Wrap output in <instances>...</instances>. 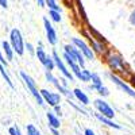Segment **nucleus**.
Segmentation results:
<instances>
[{"label":"nucleus","mask_w":135,"mask_h":135,"mask_svg":"<svg viewBox=\"0 0 135 135\" xmlns=\"http://www.w3.org/2000/svg\"><path fill=\"white\" fill-rule=\"evenodd\" d=\"M20 77L23 78V81H25V84L27 85V89L31 92V95L35 97V100H37V103L39 104V105H43L45 104V101H43V99H42V95H41V91H38V88H37V84H35V81L32 80V78L26 73V72H20Z\"/></svg>","instance_id":"obj_2"},{"label":"nucleus","mask_w":135,"mask_h":135,"mask_svg":"<svg viewBox=\"0 0 135 135\" xmlns=\"http://www.w3.org/2000/svg\"><path fill=\"white\" fill-rule=\"evenodd\" d=\"M45 3H46V6H47L50 9H54V11H61L60 6L57 4V2H55V0H45Z\"/></svg>","instance_id":"obj_22"},{"label":"nucleus","mask_w":135,"mask_h":135,"mask_svg":"<svg viewBox=\"0 0 135 135\" xmlns=\"http://www.w3.org/2000/svg\"><path fill=\"white\" fill-rule=\"evenodd\" d=\"M46 78H47V81H50L53 85H55V88H57L60 92H62V93H64V95H66L68 97H72V96H73V93H70V92L68 91V89H66L62 84H60V83H58V80H57V78H55L50 72H46Z\"/></svg>","instance_id":"obj_10"},{"label":"nucleus","mask_w":135,"mask_h":135,"mask_svg":"<svg viewBox=\"0 0 135 135\" xmlns=\"http://www.w3.org/2000/svg\"><path fill=\"white\" fill-rule=\"evenodd\" d=\"M108 64L114 69H124V62L118 55H111V57H108Z\"/></svg>","instance_id":"obj_12"},{"label":"nucleus","mask_w":135,"mask_h":135,"mask_svg":"<svg viewBox=\"0 0 135 135\" xmlns=\"http://www.w3.org/2000/svg\"><path fill=\"white\" fill-rule=\"evenodd\" d=\"M0 62H2L4 66H7V61H6V58H4V55H3L2 51H0Z\"/></svg>","instance_id":"obj_25"},{"label":"nucleus","mask_w":135,"mask_h":135,"mask_svg":"<svg viewBox=\"0 0 135 135\" xmlns=\"http://www.w3.org/2000/svg\"><path fill=\"white\" fill-rule=\"evenodd\" d=\"M84 135H95V132H93L91 128H86V130L84 131Z\"/></svg>","instance_id":"obj_27"},{"label":"nucleus","mask_w":135,"mask_h":135,"mask_svg":"<svg viewBox=\"0 0 135 135\" xmlns=\"http://www.w3.org/2000/svg\"><path fill=\"white\" fill-rule=\"evenodd\" d=\"M53 58H54V62H55V66L58 68V69L61 70V73L68 78V80H70V81H73V74L66 69V66H65V64H64V61L60 58V55H58V53L57 51H53Z\"/></svg>","instance_id":"obj_8"},{"label":"nucleus","mask_w":135,"mask_h":135,"mask_svg":"<svg viewBox=\"0 0 135 135\" xmlns=\"http://www.w3.org/2000/svg\"><path fill=\"white\" fill-rule=\"evenodd\" d=\"M27 50H28L31 54H34V49H32V46H31V43H27Z\"/></svg>","instance_id":"obj_29"},{"label":"nucleus","mask_w":135,"mask_h":135,"mask_svg":"<svg viewBox=\"0 0 135 135\" xmlns=\"http://www.w3.org/2000/svg\"><path fill=\"white\" fill-rule=\"evenodd\" d=\"M0 6L3 8H7L8 7V0H0Z\"/></svg>","instance_id":"obj_26"},{"label":"nucleus","mask_w":135,"mask_h":135,"mask_svg":"<svg viewBox=\"0 0 135 135\" xmlns=\"http://www.w3.org/2000/svg\"><path fill=\"white\" fill-rule=\"evenodd\" d=\"M46 118H47V122H49V126L51 127V128H54V130H57V128H60V119L55 116L53 112H47L46 114Z\"/></svg>","instance_id":"obj_14"},{"label":"nucleus","mask_w":135,"mask_h":135,"mask_svg":"<svg viewBox=\"0 0 135 135\" xmlns=\"http://www.w3.org/2000/svg\"><path fill=\"white\" fill-rule=\"evenodd\" d=\"M37 3H38V6H39V7H45V6H46L45 0H37Z\"/></svg>","instance_id":"obj_28"},{"label":"nucleus","mask_w":135,"mask_h":135,"mask_svg":"<svg viewBox=\"0 0 135 135\" xmlns=\"http://www.w3.org/2000/svg\"><path fill=\"white\" fill-rule=\"evenodd\" d=\"M73 95H74V97L80 101L81 104H84V105H86V104H89V97L81 91V89H74L73 91Z\"/></svg>","instance_id":"obj_15"},{"label":"nucleus","mask_w":135,"mask_h":135,"mask_svg":"<svg viewBox=\"0 0 135 135\" xmlns=\"http://www.w3.org/2000/svg\"><path fill=\"white\" fill-rule=\"evenodd\" d=\"M92 89H96V91L101 95V96H108L109 92H108V89L103 85V81H101V78L99 74L96 73H92Z\"/></svg>","instance_id":"obj_9"},{"label":"nucleus","mask_w":135,"mask_h":135,"mask_svg":"<svg viewBox=\"0 0 135 135\" xmlns=\"http://www.w3.org/2000/svg\"><path fill=\"white\" fill-rule=\"evenodd\" d=\"M54 109H55V112H57V114H61V107H60V105H55Z\"/></svg>","instance_id":"obj_30"},{"label":"nucleus","mask_w":135,"mask_h":135,"mask_svg":"<svg viewBox=\"0 0 135 135\" xmlns=\"http://www.w3.org/2000/svg\"><path fill=\"white\" fill-rule=\"evenodd\" d=\"M49 15H50V18H51V20H54V22H57V23H60L61 22V11H54V9H50L49 11Z\"/></svg>","instance_id":"obj_19"},{"label":"nucleus","mask_w":135,"mask_h":135,"mask_svg":"<svg viewBox=\"0 0 135 135\" xmlns=\"http://www.w3.org/2000/svg\"><path fill=\"white\" fill-rule=\"evenodd\" d=\"M35 54H37V57H38L39 62H41L42 65H45V62H46V60H47L49 55H47L46 53H45V50H43V47H42V43H39V46L37 47Z\"/></svg>","instance_id":"obj_17"},{"label":"nucleus","mask_w":135,"mask_h":135,"mask_svg":"<svg viewBox=\"0 0 135 135\" xmlns=\"http://www.w3.org/2000/svg\"><path fill=\"white\" fill-rule=\"evenodd\" d=\"M128 20H130V23L135 27V9L132 11V12L130 14V16H128Z\"/></svg>","instance_id":"obj_24"},{"label":"nucleus","mask_w":135,"mask_h":135,"mask_svg":"<svg viewBox=\"0 0 135 135\" xmlns=\"http://www.w3.org/2000/svg\"><path fill=\"white\" fill-rule=\"evenodd\" d=\"M2 47H3V53L6 54V57H7V60L8 61H11L14 58V49H12V46H11V43L9 42H7V41H3L2 42Z\"/></svg>","instance_id":"obj_13"},{"label":"nucleus","mask_w":135,"mask_h":135,"mask_svg":"<svg viewBox=\"0 0 135 135\" xmlns=\"http://www.w3.org/2000/svg\"><path fill=\"white\" fill-rule=\"evenodd\" d=\"M96 118L101 122V123H104V124H107L108 127H112V128H116V130H120V126L119 124H116V123H114L111 119H108V118H105V116H103L101 114H96Z\"/></svg>","instance_id":"obj_16"},{"label":"nucleus","mask_w":135,"mask_h":135,"mask_svg":"<svg viewBox=\"0 0 135 135\" xmlns=\"http://www.w3.org/2000/svg\"><path fill=\"white\" fill-rule=\"evenodd\" d=\"M72 42H73L74 46H76L78 50H80L88 60H93L95 54H93L92 49H89V46H88V45H86L84 41H81L80 38H72Z\"/></svg>","instance_id":"obj_7"},{"label":"nucleus","mask_w":135,"mask_h":135,"mask_svg":"<svg viewBox=\"0 0 135 135\" xmlns=\"http://www.w3.org/2000/svg\"><path fill=\"white\" fill-rule=\"evenodd\" d=\"M51 132H53V135H60L58 131H57V130H54V128H51Z\"/></svg>","instance_id":"obj_31"},{"label":"nucleus","mask_w":135,"mask_h":135,"mask_svg":"<svg viewBox=\"0 0 135 135\" xmlns=\"http://www.w3.org/2000/svg\"><path fill=\"white\" fill-rule=\"evenodd\" d=\"M26 130H27V135H42L34 124H27L26 126Z\"/></svg>","instance_id":"obj_21"},{"label":"nucleus","mask_w":135,"mask_h":135,"mask_svg":"<svg viewBox=\"0 0 135 135\" xmlns=\"http://www.w3.org/2000/svg\"><path fill=\"white\" fill-rule=\"evenodd\" d=\"M108 77H109L111 80L114 81V83H115V84H116V85H118V86H119L120 89H122L123 92H126V93H127L128 96H131V97H134V99H135V92L132 91V89H131L130 86H127V85H126L124 83H123V81L120 80V78H118L116 76H114V74H111V73L108 74Z\"/></svg>","instance_id":"obj_11"},{"label":"nucleus","mask_w":135,"mask_h":135,"mask_svg":"<svg viewBox=\"0 0 135 135\" xmlns=\"http://www.w3.org/2000/svg\"><path fill=\"white\" fill-rule=\"evenodd\" d=\"M95 107H96V109L100 112L103 116H105V118H108V119H112L115 116V112H114V109H112L109 105H108V103H105L104 100H100V99H97V100H95Z\"/></svg>","instance_id":"obj_3"},{"label":"nucleus","mask_w":135,"mask_h":135,"mask_svg":"<svg viewBox=\"0 0 135 135\" xmlns=\"http://www.w3.org/2000/svg\"><path fill=\"white\" fill-rule=\"evenodd\" d=\"M64 49H65V53L69 54L76 62H78V65L84 66V64H85V61H84V54H83L80 50H78V49L74 46V45H66Z\"/></svg>","instance_id":"obj_4"},{"label":"nucleus","mask_w":135,"mask_h":135,"mask_svg":"<svg viewBox=\"0 0 135 135\" xmlns=\"http://www.w3.org/2000/svg\"><path fill=\"white\" fill-rule=\"evenodd\" d=\"M43 26H45V31H46V38H47V42L50 45H55L58 42V38H57V32H55L53 25L50 23V20L47 18H43Z\"/></svg>","instance_id":"obj_6"},{"label":"nucleus","mask_w":135,"mask_h":135,"mask_svg":"<svg viewBox=\"0 0 135 135\" xmlns=\"http://www.w3.org/2000/svg\"><path fill=\"white\" fill-rule=\"evenodd\" d=\"M8 134L9 135H22V132H20V130L16 127V126H12V127H9L8 128Z\"/></svg>","instance_id":"obj_23"},{"label":"nucleus","mask_w":135,"mask_h":135,"mask_svg":"<svg viewBox=\"0 0 135 135\" xmlns=\"http://www.w3.org/2000/svg\"><path fill=\"white\" fill-rule=\"evenodd\" d=\"M0 74L3 76V78L6 80V83L9 85V88H14V84H12V81H11V78H9V76H8V73L6 72V68H4V65L0 62Z\"/></svg>","instance_id":"obj_18"},{"label":"nucleus","mask_w":135,"mask_h":135,"mask_svg":"<svg viewBox=\"0 0 135 135\" xmlns=\"http://www.w3.org/2000/svg\"><path fill=\"white\" fill-rule=\"evenodd\" d=\"M9 43H11L14 51L18 55H23V53H25V42H23L22 32L18 28L11 30V32H9Z\"/></svg>","instance_id":"obj_1"},{"label":"nucleus","mask_w":135,"mask_h":135,"mask_svg":"<svg viewBox=\"0 0 135 135\" xmlns=\"http://www.w3.org/2000/svg\"><path fill=\"white\" fill-rule=\"evenodd\" d=\"M43 66L46 68V70H47V72H51V70L54 69V66H55L54 58H53V57H47V60H46V62H45Z\"/></svg>","instance_id":"obj_20"},{"label":"nucleus","mask_w":135,"mask_h":135,"mask_svg":"<svg viewBox=\"0 0 135 135\" xmlns=\"http://www.w3.org/2000/svg\"><path fill=\"white\" fill-rule=\"evenodd\" d=\"M41 95H42L43 101H45V103H47L49 105L55 107V105L60 104V100H61V95L60 93H54V92L46 91V89H42Z\"/></svg>","instance_id":"obj_5"}]
</instances>
